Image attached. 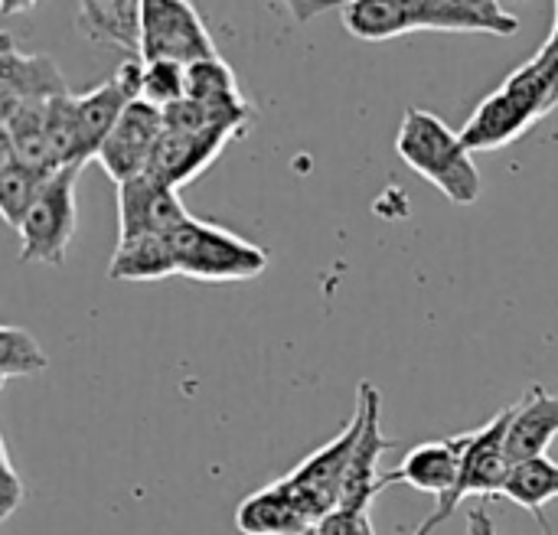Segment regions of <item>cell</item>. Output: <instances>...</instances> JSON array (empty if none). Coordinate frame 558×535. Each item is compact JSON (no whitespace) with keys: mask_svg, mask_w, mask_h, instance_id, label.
<instances>
[{"mask_svg":"<svg viewBox=\"0 0 558 535\" xmlns=\"http://www.w3.org/2000/svg\"><path fill=\"white\" fill-rule=\"evenodd\" d=\"M160 137H163V111L147 105V101H134L121 114L114 131L105 137V144H101L95 160L121 186V183L137 180V177L147 173L150 157H154Z\"/></svg>","mask_w":558,"mask_h":535,"instance_id":"30bf717a","label":"cell"},{"mask_svg":"<svg viewBox=\"0 0 558 535\" xmlns=\"http://www.w3.org/2000/svg\"><path fill=\"white\" fill-rule=\"evenodd\" d=\"M317 523L294 503V497L271 484L245 497L235 510V530L242 535H307Z\"/></svg>","mask_w":558,"mask_h":535,"instance_id":"e0dca14e","label":"cell"},{"mask_svg":"<svg viewBox=\"0 0 558 535\" xmlns=\"http://www.w3.org/2000/svg\"><path fill=\"white\" fill-rule=\"evenodd\" d=\"M49 177L52 173L26 167V163L13 160L7 154H0V209H3V222L10 229H20L23 216L29 212V206L43 193Z\"/></svg>","mask_w":558,"mask_h":535,"instance_id":"ffe728a7","label":"cell"},{"mask_svg":"<svg viewBox=\"0 0 558 535\" xmlns=\"http://www.w3.org/2000/svg\"><path fill=\"white\" fill-rule=\"evenodd\" d=\"M558 438V396L533 386L517 405H510L507 425V458L510 464L546 458L549 445Z\"/></svg>","mask_w":558,"mask_h":535,"instance_id":"9a60e30c","label":"cell"},{"mask_svg":"<svg viewBox=\"0 0 558 535\" xmlns=\"http://www.w3.org/2000/svg\"><path fill=\"white\" fill-rule=\"evenodd\" d=\"M363 422H366V415H363V405L356 402V415L350 418V425L330 445H324L307 461H301L284 481H278L314 523H324L327 516H333L340 510L343 481H347L350 461L356 454Z\"/></svg>","mask_w":558,"mask_h":535,"instance_id":"8992f818","label":"cell"},{"mask_svg":"<svg viewBox=\"0 0 558 535\" xmlns=\"http://www.w3.org/2000/svg\"><path fill=\"white\" fill-rule=\"evenodd\" d=\"M504 500L543 516V507L558 500V464L553 458H533L510 467V477L504 484Z\"/></svg>","mask_w":558,"mask_h":535,"instance_id":"d6986e66","label":"cell"},{"mask_svg":"<svg viewBox=\"0 0 558 535\" xmlns=\"http://www.w3.org/2000/svg\"><path fill=\"white\" fill-rule=\"evenodd\" d=\"M186 98V65L177 62H144L141 101L167 111Z\"/></svg>","mask_w":558,"mask_h":535,"instance_id":"603a6c76","label":"cell"},{"mask_svg":"<svg viewBox=\"0 0 558 535\" xmlns=\"http://www.w3.org/2000/svg\"><path fill=\"white\" fill-rule=\"evenodd\" d=\"M507 425H510V409H504L497 418H490L487 425H481L474 431V441H471L464 464H461L458 487L451 490L448 500L435 503L428 520L412 535H432L438 526H445L468 497H500L504 494V484H507L510 467H513L507 458Z\"/></svg>","mask_w":558,"mask_h":535,"instance_id":"52a82bcc","label":"cell"},{"mask_svg":"<svg viewBox=\"0 0 558 535\" xmlns=\"http://www.w3.org/2000/svg\"><path fill=\"white\" fill-rule=\"evenodd\" d=\"M539 56H549V59H558V3H556V23H553V33L549 39L539 46Z\"/></svg>","mask_w":558,"mask_h":535,"instance_id":"484cf974","label":"cell"},{"mask_svg":"<svg viewBox=\"0 0 558 535\" xmlns=\"http://www.w3.org/2000/svg\"><path fill=\"white\" fill-rule=\"evenodd\" d=\"M46 366L49 360L33 333L10 324L0 327V382H10L16 376H39Z\"/></svg>","mask_w":558,"mask_h":535,"instance_id":"7402d4cb","label":"cell"},{"mask_svg":"<svg viewBox=\"0 0 558 535\" xmlns=\"http://www.w3.org/2000/svg\"><path fill=\"white\" fill-rule=\"evenodd\" d=\"M468 535H497V526H494V520H490V513L484 507L471 510V516H468Z\"/></svg>","mask_w":558,"mask_h":535,"instance_id":"d4e9b609","label":"cell"},{"mask_svg":"<svg viewBox=\"0 0 558 535\" xmlns=\"http://www.w3.org/2000/svg\"><path fill=\"white\" fill-rule=\"evenodd\" d=\"M82 167H69L49 177L36 203L20 222V262L23 265H65L69 242L75 235L78 206H75V183Z\"/></svg>","mask_w":558,"mask_h":535,"instance_id":"5b68a950","label":"cell"},{"mask_svg":"<svg viewBox=\"0 0 558 535\" xmlns=\"http://www.w3.org/2000/svg\"><path fill=\"white\" fill-rule=\"evenodd\" d=\"M75 26L85 39L114 46L141 59V33H144V0H88L78 3Z\"/></svg>","mask_w":558,"mask_h":535,"instance_id":"2e32d148","label":"cell"},{"mask_svg":"<svg viewBox=\"0 0 558 535\" xmlns=\"http://www.w3.org/2000/svg\"><path fill=\"white\" fill-rule=\"evenodd\" d=\"M62 95H72L59 65L49 56H26L3 33L0 36V114H10L26 105H49Z\"/></svg>","mask_w":558,"mask_h":535,"instance_id":"7c38bea8","label":"cell"},{"mask_svg":"<svg viewBox=\"0 0 558 535\" xmlns=\"http://www.w3.org/2000/svg\"><path fill=\"white\" fill-rule=\"evenodd\" d=\"M396 150L409 170L425 177L454 206H474L481 199L484 177L474 163V154L461 141V131H451L438 114L409 108L396 134Z\"/></svg>","mask_w":558,"mask_h":535,"instance_id":"3957f363","label":"cell"},{"mask_svg":"<svg viewBox=\"0 0 558 535\" xmlns=\"http://www.w3.org/2000/svg\"><path fill=\"white\" fill-rule=\"evenodd\" d=\"M170 248L177 258V275L193 281H248L268 268L265 248L196 216L170 232Z\"/></svg>","mask_w":558,"mask_h":535,"instance_id":"277c9868","label":"cell"},{"mask_svg":"<svg viewBox=\"0 0 558 535\" xmlns=\"http://www.w3.org/2000/svg\"><path fill=\"white\" fill-rule=\"evenodd\" d=\"M239 134L232 131H209V134H186V131H167L150 157L147 177H154L157 183L180 190L186 183H193L206 167L216 163V157L226 150L229 141H235Z\"/></svg>","mask_w":558,"mask_h":535,"instance_id":"5bb4252c","label":"cell"},{"mask_svg":"<svg viewBox=\"0 0 558 535\" xmlns=\"http://www.w3.org/2000/svg\"><path fill=\"white\" fill-rule=\"evenodd\" d=\"M177 275V258L170 248V235H150L137 242H121L111 255L108 278L111 281H160Z\"/></svg>","mask_w":558,"mask_h":535,"instance_id":"ac0fdd59","label":"cell"},{"mask_svg":"<svg viewBox=\"0 0 558 535\" xmlns=\"http://www.w3.org/2000/svg\"><path fill=\"white\" fill-rule=\"evenodd\" d=\"M186 98L203 105H245L239 78L222 56L186 69Z\"/></svg>","mask_w":558,"mask_h":535,"instance_id":"44dd1931","label":"cell"},{"mask_svg":"<svg viewBox=\"0 0 558 535\" xmlns=\"http://www.w3.org/2000/svg\"><path fill=\"white\" fill-rule=\"evenodd\" d=\"M206 59H219V49L193 3L144 0L141 62H177L190 69Z\"/></svg>","mask_w":558,"mask_h":535,"instance_id":"ba28073f","label":"cell"},{"mask_svg":"<svg viewBox=\"0 0 558 535\" xmlns=\"http://www.w3.org/2000/svg\"><path fill=\"white\" fill-rule=\"evenodd\" d=\"M343 26L356 39L383 42L415 29L513 36L520 20L497 0H353L343 3Z\"/></svg>","mask_w":558,"mask_h":535,"instance_id":"6da1fadb","label":"cell"},{"mask_svg":"<svg viewBox=\"0 0 558 535\" xmlns=\"http://www.w3.org/2000/svg\"><path fill=\"white\" fill-rule=\"evenodd\" d=\"M193 216L186 212L177 190L154 177H137L118 186V245L150 235H170Z\"/></svg>","mask_w":558,"mask_h":535,"instance_id":"9c48e42d","label":"cell"},{"mask_svg":"<svg viewBox=\"0 0 558 535\" xmlns=\"http://www.w3.org/2000/svg\"><path fill=\"white\" fill-rule=\"evenodd\" d=\"M474 441V431H464V435H454V438H441V441H425V445H415L402 464L389 474H383L379 481V490L392 487V484H405L418 494H428L435 497V503L448 500L451 490L458 487V477H461V464H464V454Z\"/></svg>","mask_w":558,"mask_h":535,"instance_id":"8fae6325","label":"cell"},{"mask_svg":"<svg viewBox=\"0 0 558 535\" xmlns=\"http://www.w3.org/2000/svg\"><path fill=\"white\" fill-rule=\"evenodd\" d=\"M360 405H363L366 422H363V435H360V445H356V454L350 461L343 494H340V510H347V513H369V503L379 494V481H383L379 461L392 448V441L379 428L383 402H379V392L373 382L360 386Z\"/></svg>","mask_w":558,"mask_h":535,"instance_id":"4fadbf2b","label":"cell"},{"mask_svg":"<svg viewBox=\"0 0 558 535\" xmlns=\"http://www.w3.org/2000/svg\"><path fill=\"white\" fill-rule=\"evenodd\" d=\"M558 105V59L533 56L526 65L507 75V82L487 95L477 111L461 127L468 150H500L523 137L539 118L556 111Z\"/></svg>","mask_w":558,"mask_h":535,"instance_id":"7a4b0ae2","label":"cell"},{"mask_svg":"<svg viewBox=\"0 0 558 535\" xmlns=\"http://www.w3.org/2000/svg\"><path fill=\"white\" fill-rule=\"evenodd\" d=\"M0 464H3V487H0V520H10L13 513H16V507L26 500V484L20 481V474H16V467H13V461H10V451H7V445L0 448Z\"/></svg>","mask_w":558,"mask_h":535,"instance_id":"cb8c5ba5","label":"cell"},{"mask_svg":"<svg viewBox=\"0 0 558 535\" xmlns=\"http://www.w3.org/2000/svg\"><path fill=\"white\" fill-rule=\"evenodd\" d=\"M539 526H543V535H556L553 533V526L546 523V516H539Z\"/></svg>","mask_w":558,"mask_h":535,"instance_id":"4316f807","label":"cell"}]
</instances>
